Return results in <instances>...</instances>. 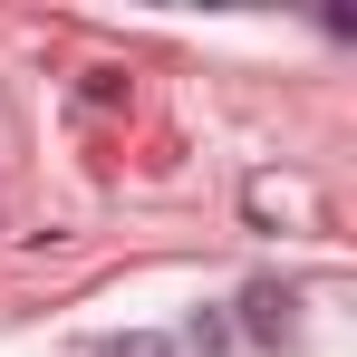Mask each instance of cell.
Masks as SVG:
<instances>
[{
	"label": "cell",
	"instance_id": "2",
	"mask_svg": "<svg viewBox=\"0 0 357 357\" xmlns=\"http://www.w3.org/2000/svg\"><path fill=\"white\" fill-rule=\"evenodd\" d=\"M107 357H165V338H126V348H107Z\"/></svg>",
	"mask_w": 357,
	"mask_h": 357
},
{
	"label": "cell",
	"instance_id": "1",
	"mask_svg": "<svg viewBox=\"0 0 357 357\" xmlns=\"http://www.w3.org/2000/svg\"><path fill=\"white\" fill-rule=\"evenodd\" d=\"M280 319H290V299H280V290H251V328H261V338H280Z\"/></svg>",
	"mask_w": 357,
	"mask_h": 357
}]
</instances>
